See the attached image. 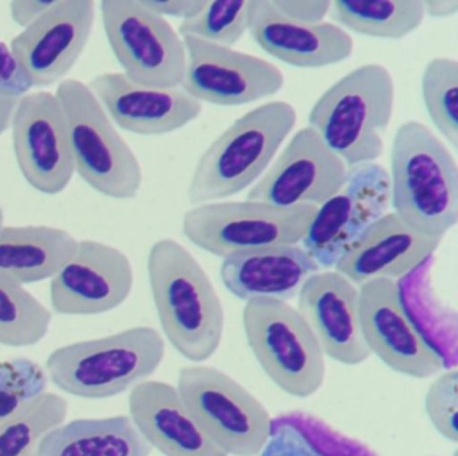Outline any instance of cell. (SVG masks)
<instances>
[{"label":"cell","instance_id":"6da1fadb","mask_svg":"<svg viewBox=\"0 0 458 456\" xmlns=\"http://www.w3.org/2000/svg\"><path fill=\"white\" fill-rule=\"evenodd\" d=\"M147 273L168 342L190 361H208L224 338L225 311L205 268L183 244L165 238L149 249Z\"/></svg>","mask_w":458,"mask_h":456},{"label":"cell","instance_id":"7a4b0ae2","mask_svg":"<svg viewBox=\"0 0 458 456\" xmlns=\"http://www.w3.org/2000/svg\"><path fill=\"white\" fill-rule=\"evenodd\" d=\"M388 179L394 214L418 232L444 239L457 224V161L425 123L409 120L396 129Z\"/></svg>","mask_w":458,"mask_h":456},{"label":"cell","instance_id":"3957f363","mask_svg":"<svg viewBox=\"0 0 458 456\" xmlns=\"http://www.w3.org/2000/svg\"><path fill=\"white\" fill-rule=\"evenodd\" d=\"M296 122V109L286 101L267 102L237 118L200 155L187 188L190 204L222 201L256 184Z\"/></svg>","mask_w":458,"mask_h":456},{"label":"cell","instance_id":"277c9868","mask_svg":"<svg viewBox=\"0 0 458 456\" xmlns=\"http://www.w3.org/2000/svg\"><path fill=\"white\" fill-rule=\"evenodd\" d=\"M395 104V83L387 67L367 63L329 86L313 104L308 126L348 168L375 163Z\"/></svg>","mask_w":458,"mask_h":456},{"label":"cell","instance_id":"5b68a950","mask_svg":"<svg viewBox=\"0 0 458 456\" xmlns=\"http://www.w3.org/2000/svg\"><path fill=\"white\" fill-rule=\"evenodd\" d=\"M165 356V341L151 326H133L53 350L45 372L60 391L87 400H104L149 380Z\"/></svg>","mask_w":458,"mask_h":456},{"label":"cell","instance_id":"8992f818","mask_svg":"<svg viewBox=\"0 0 458 456\" xmlns=\"http://www.w3.org/2000/svg\"><path fill=\"white\" fill-rule=\"evenodd\" d=\"M55 96L68 118L80 177L106 198H136L143 184L140 161L89 86L73 78L63 80Z\"/></svg>","mask_w":458,"mask_h":456},{"label":"cell","instance_id":"52a82bcc","mask_svg":"<svg viewBox=\"0 0 458 456\" xmlns=\"http://www.w3.org/2000/svg\"><path fill=\"white\" fill-rule=\"evenodd\" d=\"M242 326L265 375L299 399L315 394L326 377V356L300 311L285 300H246Z\"/></svg>","mask_w":458,"mask_h":456},{"label":"cell","instance_id":"ba28073f","mask_svg":"<svg viewBox=\"0 0 458 456\" xmlns=\"http://www.w3.org/2000/svg\"><path fill=\"white\" fill-rule=\"evenodd\" d=\"M318 207L291 208L253 200H222L194 206L182 231L198 249L224 258L265 247L301 243Z\"/></svg>","mask_w":458,"mask_h":456},{"label":"cell","instance_id":"9c48e42d","mask_svg":"<svg viewBox=\"0 0 458 456\" xmlns=\"http://www.w3.org/2000/svg\"><path fill=\"white\" fill-rule=\"evenodd\" d=\"M176 389L206 434L227 456H257L269 439L272 416L265 405L218 367L179 370Z\"/></svg>","mask_w":458,"mask_h":456},{"label":"cell","instance_id":"30bf717a","mask_svg":"<svg viewBox=\"0 0 458 456\" xmlns=\"http://www.w3.org/2000/svg\"><path fill=\"white\" fill-rule=\"evenodd\" d=\"M101 21L123 74L152 88H181L186 72L183 38L140 0H103Z\"/></svg>","mask_w":458,"mask_h":456},{"label":"cell","instance_id":"8fae6325","mask_svg":"<svg viewBox=\"0 0 458 456\" xmlns=\"http://www.w3.org/2000/svg\"><path fill=\"white\" fill-rule=\"evenodd\" d=\"M10 128L15 160L29 185L45 195L65 190L76 164L68 118L55 93L30 91L18 98Z\"/></svg>","mask_w":458,"mask_h":456},{"label":"cell","instance_id":"7c38bea8","mask_svg":"<svg viewBox=\"0 0 458 456\" xmlns=\"http://www.w3.org/2000/svg\"><path fill=\"white\" fill-rule=\"evenodd\" d=\"M388 207L387 169L377 163L351 166L339 192L318 207L300 244L320 270H332L351 244L382 217Z\"/></svg>","mask_w":458,"mask_h":456},{"label":"cell","instance_id":"4fadbf2b","mask_svg":"<svg viewBox=\"0 0 458 456\" xmlns=\"http://www.w3.org/2000/svg\"><path fill=\"white\" fill-rule=\"evenodd\" d=\"M182 38L187 62L181 88L200 104L241 106L275 96L285 83L283 72L261 56Z\"/></svg>","mask_w":458,"mask_h":456},{"label":"cell","instance_id":"5bb4252c","mask_svg":"<svg viewBox=\"0 0 458 456\" xmlns=\"http://www.w3.org/2000/svg\"><path fill=\"white\" fill-rule=\"evenodd\" d=\"M348 166L332 152L310 126L289 139L248 192V200L283 208L318 207L339 192L347 179Z\"/></svg>","mask_w":458,"mask_h":456},{"label":"cell","instance_id":"9a60e30c","mask_svg":"<svg viewBox=\"0 0 458 456\" xmlns=\"http://www.w3.org/2000/svg\"><path fill=\"white\" fill-rule=\"evenodd\" d=\"M133 282L132 263L125 252L84 239L50 281V305L60 316L108 313L130 298Z\"/></svg>","mask_w":458,"mask_h":456},{"label":"cell","instance_id":"2e32d148","mask_svg":"<svg viewBox=\"0 0 458 456\" xmlns=\"http://www.w3.org/2000/svg\"><path fill=\"white\" fill-rule=\"evenodd\" d=\"M359 311L369 353L390 369L420 380L445 370L441 357L404 310L396 281L374 279L360 284Z\"/></svg>","mask_w":458,"mask_h":456},{"label":"cell","instance_id":"e0dca14e","mask_svg":"<svg viewBox=\"0 0 458 456\" xmlns=\"http://www.w3.org/2000/svg\"><path fill=\"white\" fill-rule=\"evenodd\" d=\"M96 3L58 0L10 43L33 88L60 83L79 61L92 34Z\"/></svg>","mask_w":458,"mask_h":456},{"label":"cell","instance_id":"ac0fdd59","mask_svg":"<svg viewBox=\"0 0 458 456\" xmlns=\"http://www.w3.org/2000/svg\"><path fill=\"white\" fill-rule=\"evenodd\" d=\"M297 310L318 340L324 356L348 367L371 353L364 341L359 287L336 270H320L300 289Z\"/></svg>","mask_w":458,"mask_h":456},{"label":"cell","instance_id":"d6986e66","mask_svg":"<svg viewBox=\"0 0 458 456\" xmlns=\"http://www.w3.org/2000/svg\"><path fill=\"white\" fill-rule=\"evenodd\" d=\"M114 125L140 136L173 133L197 120L202 104L182 88H152L122 72H103L89 82Z\"/></svg>","mask_w":458,"mask_h":456},{"label":"cell","instance_id":"ffe728a7","mask_svg":"<svg viewBox=\"0 0 458 456\" xmlns=\"http://www.w3.org/2000/svg\"><path fill=\"white\" fill-rule=\"evenodd\" d=\"M248 31L265 53L300 69L332 66L352 55L353 39L344 29L326 21H291L270 0L248 2Z\"/></svg>","mask_w":458,"mask_h":456},{"label":"cell","instance_id":"44dd1931","mask_svg":"<svg viewBox=\"0 0 458 456\" xmlns=\"http://www.w3.org/2000/svg\"><path fill=\"white\" fill-rule=\"evenodd\" d=\"M441 241L418 232L394 212H386L351 244L334 270L358 287L374 279L398 281L433 257Z\"/></svg>","mask_w":458,"mask_h":456},{"label":"cell","instance_id":"7402d4cb","mask_svg":"<svg viewBox=\"0 0 458 456\" xmlns=\"http://www.w3.org/2000/svg\"><path fill=\"white\" fill-rule=\"evenodd\" d=\"M128 410L152 450L165 456H227L208 437L171 384L149 378L133 386Z\"/></svg>","mask_w":458,"mask_h":456},{"label":"cell","instance_id":"603a6c76","mask_svg":"<svg viewBox=\"0 0 458 456\" xmlns=\"http://www.w3.org/2000/svg\"><path fill=\"white\" fill-rule=\"evenodd\" d=\"M320 271L315 260L293 246L265 247L224 258L219 275L230 294L241 300H293L310 276Z\"/></svg>","mask_w":458,"mask_h":456},{"label":"cell","instance_id":"cb8c5ba5","mask_svg":"<svg viewBox=\"0 0 458 456\" xmlns=\"http://www.w3.org/2000/svg\"><path fill=\"white\" fill-rule=\"evenodd\" d=\"M79 241L53 225H0V274L17 283L52 279L73 257Z\"/></svg>","mask_w":458,"mask_h":456},{"label":"cell","instance_id":"d4e9b609","mask_svg":"<svg viewBox=\"0 0 458 456\" xmlns=\"http://www.w3.org/2000/svg\"><path fill=\"white\" fill-rule=\"evenodd\" d=\"M128 415L64 421L45 437L39 456H151Z\"/></svg>","mask_w":458,"mask_h":456},{"label":"cell","instance_id":"484cf974","mask_svg":"<svg viewBox=\"0 0 458 456\" xmlns=\"http://www.w3.org/2000/svg\"><path fill=\"white\" fill-rule=\"evenodd\" d=\"M433 257L396 281L399 297L414 326L444 361L445 369L457 367V313L439 300L431 282Z\"/></svg>","mask_w":458,"mask_h":456},{"label":"cell","instance_id":"4316f807","mask_svg":"<svg viewBox=\"0 0 458 456\" xmlns=\"http://www.w3.org/2000/svg\"><path fill=\"white\" fill-rule=\"evenodd\" d=\"M257 456H377L367 443L302 410L272 418L269 439Z\"/></svg>","mask_w":458,"mask_h":456},{"label":"cell","instance_id":"83f0119b","mask_svg":"<svg viewBox=\"0 0 458 456\" xmlns=\"http://www.w3.org/2000/svg\"><path fill=\"white\" fill-rule=\"evenodd\" d=\"M329 13L342 29L377 39H403L425 19L420 0H336Z\"/></svg>","mask_w":458,"mask_h":456},{"label":"cell","instance_id":"f1b7e54d","mask_svg":"<svg viewBox=\"0 0 458 456\" xmlns=\"http://www.w3.org/2000/svg\"><path fill=\"white\" fill-rule=\"evenodd\" d=\"M68 413L65 397L45 392L0 423V456H39L45 437Z\"/></svg>","mask_w":458,"mask_h":456},{"label":"cell","instance_id":"f546056e","mask_svg":"<svg viewBox=\"0 0 458 456\" xmlns=\"http://www.w3.org/2000/svg\"><path fill=\"white\" fill-rule=\"evenodd\" d=\"M53 311L25 286L0 274V345L28 348L50 330Z\"/></svg>","mask_w":458,"mask_h":456},{"label":"cell","instance_id":"4dcf8cb0","mask_svg":"<svg viewBox=\"0 0 458 456\" xmlns=\"http://www.w3.org/2000/svg\"><path fill=\"white\" fill-rule=\"evenodd\" d=\"M420 93L431 122L455 149L458 145V62L442 56L430 59L423 69Z\"/></svg>","mask_w":458,"mask_h":456},{"label":"cell","instance_id":"1f68e13d","mask_svg":"<svg viewBox=\"0 0 458 456\" xmlns=\"http://www.w3.org/2000/svg\"><path fill=\"white\" fill-rule=\"evenodd\" d=\"M248 32V2L216 0L208 2L202 13L182 21L178 34L194 37L214 45L233 47Z\"/></svg>","mask_w":458,"mask_h":456},{"label":"cell","instance_id":"d6a6232c","mask_svg":"<svg viewBox=\"0 0 458 456\" xmlns=\"http://www.w3.org/2000/svg\"><path fill=\"white\" fill-rule=\"evenodd\" d=\"M49 378L38 362L18 357L0 361V423L47 392Z\"/></svg>","mask_w":458,"mask_h":456},{"label":"cell","instance_id":"836d02e7","mask_svg":"<svg viewBox=\"0 0 458 456\" xmlns=\"http://www.w3.org/2000/svg\"><path fill=\"white\" fill-rule=\"evenodd\" d=\"M425 412L444 439L458 442V370L439 372L425 394Z\"/></svg>","mask_w":458,"mask_h":456},{"label":"cell","instance_id":"e575fe53","mask_svg":"<svg viewBox=\"0 0 458 456\" xmlns=\"http://www.w3.org/2000/svg\"><path fill=\"white\" fill-rule=\"evenodd\" d=\"M33 89L30 78L23 72L14 54L0 40V97L21 98Z\"/></svg>","mask_w":458,"mask_h":456},{"label":"cell","instance_id":"d590c367","mask_svg":"<svg viewBox=\"0 0 458 456\" xmlns=\"http://www.w3.org/2000/svg\"><path fill=\"white\" fill-rule=\"evenodd\" d=\"M270 3L281 15L304 24L324 21L332 5L327 0H270Z\"/></svg>","mask_w":458,"mask_h":456},{"label":"cell","instance_id":"8d00e7d4","mask_svg":"<svg viewBox=\"0 0 458 456\" xmlns=\"http://www.w3.org/2000/svg\"><path fill=\"white\" fill-rule=\"evenodd\" d=\"M144 7L151 10L157 15L173 16L182 19V21L195 18L198 13H202L208 2L205 0H140Z\"/></svg>","mask_w":458,"mask_h":456},{"label":"cell","instance_id":"74e56055","mask_svg":"<svg viewBox=\"0 0 458 456\" xmlns=\"http://www.w3.org/2000/svg\"><path fill=\"white\" fill-rule=\"evenodd\" d=\"M57 2L58 0H14L10 2V16L17 26L26 29Z\"/></svg>","mask_w":458,"mask_h":456},{"label":"cell","instance_id":"f35d334b","mask_svg":"<svg viewBox=\"0 0 458 456\" xmlns=\"http://www.w3.org/2000/svg\"><path fill=\"white\" fill-rule=\"evenodd\" d=\"M423 13L433 19H445L458 13L457 0H426L422 2Z\"/></svg>","mask_w":458,"mask_h":456},{"label":"cell","instance_id":"ab89813d","mask_svg":"<svg viewBox=\"0 0 458 456\" xmlns=\"http://www.w3.org/2000/svg\"><path fill=\"white\" fill-rule=\"evenodd\" d=\"M17 101V98L0 97V134L4 133L12 125L13 113Z\"/></svg>","mask_w":458,"mask_h":456},{"label":"cell","instance_id":"60d3db41","mask_svg":"<svg viewBox=\"0 0 458 456\" xmlns=\"http://www.w3.org/2000/svg\"><path fill=\"white\" fill-rule=\"evenodd\" d=\"M4 208H2V206H0V225L4 224Z\"/></svg>","mask_w":458,"mask_h":456}]
</instances>
